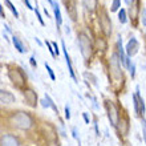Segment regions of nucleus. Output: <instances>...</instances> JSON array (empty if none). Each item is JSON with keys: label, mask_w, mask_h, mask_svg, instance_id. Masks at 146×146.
Masks as SVG:
<instances>
[{"label": "nucleus", "mask_w": 146, "mask_h": 146, "mask_svg": "<svg viewBox=\"0 0 146 146\" xmlns=\"http://www.w3.org/2000/svg\"><path fill=\"white\" fill-rule=\"evenodd\" d=\"M9 122L17 129L28 130L33 125V118H32L31 114H28L27 111H16L9 117Z\"/></svg>", "instance_id": "1"}, {"label": "nucleus", "mask_w": 146, "mask_h": 146, "mask_svg": "<svg viewBox=\"0 0 146 146\" xmlns=\"http://www.w3.org/2000/svg\"><path fill=\"white\" fill-rule=\"evenodd\" d=\"M78 46H80L81 54L84 57L85 61H88L89 58L92 57V44H90V40L85 33H80L78 35Z\"/></svg>", "instance_id": "2"}, {"label": "nucleus", "mask_w": 146, "mask_h": 146, "mask_svg": "<svg viewBox=\"0 0 146 146\" xmlns=\"http://www.w3.org/2000/svg\"><path fill=\"white\" fill-rule=\"evenodd\" d=\"M105 108H106L108 118H109V121H110L111 126L117 127L118 126V122H119V113H118V109H117L115 104L110 100H106L105 101Z\"/></svg>", "instance_id": "3"}, {"label": "nucleus", "mask_w": 146, "mask_h": 146, "mask_svg": "<svg viewBox=\"0 0 146 146\" xmlns=\"http://www.w3.org/2000/svg\"><path fill=\"white\" fill-rule=\"evenodd\" d=\"M109 69H110V74L113 78L118 80L122 78V70H121V61L118 58V54L113 53L110 56V61H109Z\"/></svg>", "instance_id": "4"}, {"label": "nucleus", "mask_w": 146, "mask_h": 146, "mask_svg": "<svg viewBox=\"0 0 146 146\" xmlns=\"http://www.w3.org/2000/svg\"><path fill=\"white\" fill-rule=\"evenodd\" d=\"M8 78L12 81V84L15 85L16 88H24L25 86V82H27V80H25V76H24V73L21 72L20 69H11L9 72H8Z\"/></svg>", "instance_id": "5"}, {"label": "nucleus", "mask_w": 146, "mask_h": 146, "mask_svg": "<svg viewBox=\"0 0 146 146\" xmlns=\"http://www.w3.org/2000/svg\"><path fill=\"white\" fill-rule=\"evenodd\" d=\"M23 94H24V98H25V102L31 108H35L36 104H37V94H36V92H33L32 89H24Z\"/></svg>", "instance_id": "6"}, {"label": "nucleus", "mask_w": 146, "mask_h": 146, "mask_svg": "<svg viewBox=\"0 0 146 146\" xmlns=\"http://www.w3.org/2000/svg\"><path fill=\"white\" fill-rule=\"evenodd\" d=\"M100 24H101V28H102V31L106 36H110L111 33V23L110 20H109L108 15H106V12H102V15L100 16Z\"/></svg>", "instance_id": "7"}, {"label": "nucleus", "mask_w": 146, "mask_h": 146, "mask_svg": "<svg viewBox=\"0 0 146 146\" xmlns=\"http://www.w3.org/2000/svg\"><path fill=\"white\" fill-rule=\"evenodd\" d=\"M138 49H139V44H138V41H137V38L131 37L130 40H129V42H127V45H126V53H127V56H129V57H131V56L137 54Z\"/></svg>", "instance_id": "8"}, {"label": "nucleus", "mask_w": 146, "mask_h": 146, "mask_svg": "<svg viewBox=\"0 0 146 146\" xmlns=\"http://www.w3.org/2000/svg\"><path fill=\"white\" fill-rule=\"evenodd\" d=\"M61 46H62L64 56H65V61H66V65H68V70H69L70 77H72L73 80H74V82H78V81H77V78H76V74H74V70H73L72 61H70V57H69V54H68V50H66V46H65V42H64V40L61 41Z\"/></svg>", "instance_id": "9"}, {"label": "nucleus", "mask_w": 146, "mask_h": 146, "mask_svg": "<svg viewBox=\"0 0 146 146\" xmlns=\"http://www.w3.org/2000/svg\"><path fill=\"white\" fill-rule=\"evenodd\" d=\"M1 146H20V141L15 135L4 134L1 137Z\"/></svg>", "instance_id": "10"}, {"label": "nucleus", "mask_w": 146, "mask_h": 146, "mask_svg": "<svg viewBox=\"0 0 146 146\" xmlns=\"http://www.w3.org/2000/svg\"><path fill=\"white\" fill-rule=\"evenodd\" d=\"M0 101H1L3 104H12V102H15V96H13L11 92L1 89V90H0Z\"/></svg>", "instance_id": "11"}, {"label": "nucleus", "mask_w": 146, "mask_h": 146, "mask_svg": "<svg viewBox=\"0 0 146 146\" xmlns=\"http://www.w3.org/2000/svg\"><path fill=\"white\" fill-rule=\"evenodd\" d=\"M117 49H118V58L119 61H121V64H123V65H126V58L127 56H125V50H123V46H122V40L121 38H118V41H117Z\"/></svg>", "instance_id": "12"}, {"label": "nucleus", "mask_w": 146, "mask_h": 146, "mask_svg": "<svg viewBox=\"0 0 146 146\" xmlns=\"http://www.w3.org/2000/svg\"><path fill=\"white\" fill-rule=\"evenodd\" d=\"M53 11H54V17H56V24H57V27H60L62 24V17H61V12H60V7H58V4L56 0H53Z\"/></svg>", "instance_id": "13"}, {"label": "nucleus", "mask_w": 146, "mask_h": 146, "mask_svg": "<svg viewBox=\"0 0 146 146\" xmlns=\"http://www.w3.org/2000/svg\"><path fill=\"white\" fill-rule=\"evenodd\" d=\"M82 4H84L86 11L93 12L97 7V0H82Z\"/></svg>", "instance_id": "14"}, {"label": "nucleus", "mask_w": 146, "mask_h": 146, "mask_svg": "<svg viewBox=\"0 0 146 146\" xmlns=\"http://www.w3.org/2000/svg\"><path fill=\"white\" fill-rule=\"evenodd\" d=\"M12 42H13L15 48L19 50L20 53H24V52H25V48H24V45L21 44V41H20V40L16 37V36H13V37H12Z\"/></svg>", "instance_id": "15"}, {"label": "nucleus", "mask_w": 146, "mask_h": 146, "mask_svg": "<svg viewBox=\"0 0 146 146\" xmlns=\"http://www.w3.org/2000/svg\"><path fill=\"white\" fill-rule=\"evenodd\" d=\"M135 93L138 94V100H139V115L141 114H145V101H143V98H142V96L139 94V88L137 86V89H135Z\"/></svg>", "instance_id": "16"}, {"label": "nucleus", "mask_w": 146, "mask_h": 146, "mask_svg": "<svg viewBox=\"0 0 146 146\" xmlns=\"http://www.w3.org/2000/svg\"><path fill=\"white\" fill-rule=\"evenodd\" d=\"M131 98H133V105H134V113H137V114L139 115V100H138V94H137V93H134V94L131 96Z\"/></svg>", "instance_id": "17"}, {"label": "nucleus", "mask_w": 146, "mask_h": 146, "mask_svg": "<svg viewBox=\"0 0 146 146\" xmlns=\"http://www.w3.org/2000/svg\"><path fill=\"white\" fill-rule=\"evenodd\" d=\"M118 20H119V23L121 24H125L127 21V19H126V11L125 9H119L118 11Z\"/></svg>", "instance_id": "18"}, {"label": "nucleus", "mask_w": 146, "mask_h": 146, "mask_svg": "<svg viewBox=\"0 0 146 146\" xmlns=\"http://www.w3.org/2000/svg\"><path fill=\"white\" fill-rule=\"evenodd\" d=\"M4 1H5V5H7V7L9 8V9H11L12 13L15 15V17H19V12H17V9L15 8V5H13V4H12L11 1H9V0H4Z\"/></svg>", "instance_id": "19"}, {"label": "nucleus", "mask_w": 146, "mask_h": 146, "mask_svg": "<svg viewBox=\"0 0 146 146\" xmlns=\"http://www.w3.org/2000/svg\"><path fill=\"white\" fill-rule=\"evenodd\" d=\"M121 7V0H113V3H111V8L110 11L111 12H117Z\"/></svg>", "instance_id": "20"}, {"label": "nucleus", "mask_w": 146, "mask_h": 146, "mask_svg": "<svg viewBox=\"0 0 146 146\" xmlns=\"http://www.w3.org/2000/svg\"><path fill=\"white\" fill-rule=\"evenodd\" d=\"M45 100H48V101H49V102H50V108L53 109V110L56 111V114H57V113H58V109H57V106H56V104H54V102H53V100L50 98V96H49V94H46V93H45Z\"/></svg>", "instance_id": "21"}, {"label": "nucleus", "mask_w": 146, "mask_h": 146, "mask_svg": "<svg viewBox=\"0 0 146 146\" xmlns=\"http://www.w3.org/2000/svg\"><path fill=\"white\" fill-rule=\"evenodd\" d=\"M44 66H45V69L48 70V74H49V77H50V80H56V76H54V73H53V70H52V68L49 66V64H44Z\"/></svg>", "instance_id": "22"}, {"label": "nucleus", "mask_w": 146, "mask_h": 146, "mask_svg": "<svg viewBox=\"0 0 146 146\" xmlns=\"http://www.w3.org/2000/svg\"><path fill=\"white\" fill-rule=\"evenodd\" d=\"M45 45H46V48H48V50L50 52V54H52L53 57H56V53H54V49H53V45H52V42L45 41Z\"/></svg>", "instance_id": "23"}, {"label": "nucleus", "mask_w": 146, "mask_h": 146, "mask_svg": "<svg viewBox=\"0 0 146 146\" xmlns=\"http://www.w3.org/2000/svg\"><path fill=\"white\" fill-rule=\"evenodd\" d=\"M141 123H142V137H143V141H145V143H146V119L142 118Z\"/></svg>", "instance_id": "24"}, {"label": "nucleus", "mask_w": 146, "mask_h": 146, "mask_svg": "<svg viewBox=\"0 0 146 146\" xmlns=\"http://www.w3.org/2000/svg\"><path fill=\"white\" fill-rule=\"evenodd\" d=\"M35 13H36V17H37V20L40 21V24H41V25H45V23H44V20H42V17H41V13H40V11H38L37 8L35 9Z\"/></svg>", "instance_id": "25"}, {"label": "nucleus", "mask_w": 146, "mask_h": 146, "mask_svg": "<svg viewBox=\"0 0 146 146\" xmlns=\"http://www.w3.org/2000/svg\"><path fill=\"white\" fill-rule=\"evenodd\" d=\"M40 102H41V106H42V108H50V102L48 100H45V98H44V100H41Z\"/></svg>", "instance_id": "26"}, {"label": "nucleus", "mask_w": 146, "mask_h": 146, "mask_svg": "<svg viewBox=\"0 0 146 146\" xmlns=\"http://www.w3.org/2000/svg\"><path fill=\"white\" fill-rule=\"evenodd\" d=\"M65 118L70 119V108H69V105H65Z\"/></svg>", "instance_id": "27"}, {"label": "nucleus", "mask_w": 146, "mask_h": 146, "mask_svg": "<svg viewBox=\"0 0 146 146\" xmlns=\"http://www.w3.org/2000/svg\"><path fill=\"white\" fill-rule=\"evenodd\" d=\"M72 134H73V138L77 139V141H78V143H80V138H78V135H77V129H76V127H73V129H72Z\"/></svg>", "instance_id": "28"}, {"label": "nucleus", "mask_w": 146, "mask_h": 146, "mask_svg": "<svg viewBox=\"0 0 146 146\" xmlns=\"http://www.w3.org/2000/svg\"><path fill=\"white\" fill-rule=\"evenodd\" d=\"M52 45H53V49H54V53H56V56H58V53H60V50H58V45H57V42H52Z\"/></svg>", "instance_id": "29"}, {"label": "nucleus", "mask_w": 146, "mask_h": 146, "mask_svg": "<svg viewBox=\"0 0 146 146\" xmlns=\"http://www.w3.org/2000/svg\"><path fill=\"white\" fill-rule=\"evenodd\" d=\"M23 3L25 4V7H27L28 9H33V7H32V4L29 3V0H23Z\"/></svg>", "instance_id": "30"}, {"label": "nucleus", "mask_w": 146, "mask_h": 146, "mask_svg": "<svg viewBox=\"0 0 146 146\" xmlns=\"http://www.w3.org/2000/svg\"><path fill=\"white\" fill-rule=\"evenodd\" d=\"M82 117H84V121H85L86 123L90 122V117L88 115V113H82Z\"/></svg>", "instance_id": "31"}, {"label": "nucleus", "mask_w": 146, "mask_h": 146, "mask_svg": "<svg viewBox=\"0 0 146 146\" xmlns=\"http://www.w3.org/2000/svg\"><path fill=\"white\" fill-rule=\"evenodd\" d=\"M29 62H31V65L33 66V68H36V66H37V62H36V60H35V57H33V56L29 58Z\"/></svg>", "instance_id": "32"}, {"label": "nucleus", "mask_w": 146, "mask_h": 146, "mask_svg": "<svg viewBox=\"0 0 146 146\" xmlns=\"http://www.w3.org/2000/svg\"><path fill=\"white\" fill-rule=\"evenodd\" d=\"M141 20H142V24H143V25H146V9H143V12H142V17H141Z\"/></svg>", "instance_id": "33"}, {"label": "nucleus", "mask_w": 146, "mask_h": 146, "mask_svg": "<svg viewBox=\"0 0 146 146\" xmlns=\"http://www.w3.org/2000/svg\"><path fill=\"white\" fill-rule=\"evenodd\" d=\"M0 15H1V17H5V13H4V11H3V5H0Z\"/></svg>", "instance_id": "34"}, {"label": "nucleus", "mask_w": 146, "mask_h": 146, "mask_svg": "<svg viewBox=\"0 0 146 146\" xmlns=\"http://www.w3.org/2000/svg\"><path fill=\"white\" fill-rule=\"evenodd\" d=\"M125 3H126L127 5H131V4L134 3V0H125Z\"/></svg>", "instance_id": "35"}, {"label": "nucleus", "mask_w": 146, "mask_h": 146, "mask_svg": "<svg viewBox=\"0 0 146 146\" xmlns=\"http://www.w3.org/2000/svg\"><path fill=\"white\" fill-rule=\"evenodd\" d=\"M4 28H5V31H7V32H9V33H11V28L8 27V25H5V24H4Z\"/></svg>", "instance_id": "36"}, {"label": "nucleus", "mask_w": 146, "mask_h": 146, "mask_svg": "<svg viewBox=\"0 0 146 146\" xmlns=\"http://www.w3.org/2000/svg\"><path fill=\"white\" fill-rule=\"evenodd\" d=\"M65 32H66V33H70V29H69V27H65Z\"/></svg>", "instance_id": "37"}, {"label": "nucleus", "mask_w": 146, "mask_h": 146, "mask_svg": "<svg viewBox=\"0 0 146 146\" xmlns=\"http://www.w3.org/2000/svg\"><path fill=\"white\" fill-rule=\"evenodd\" d=\"M36 42H37L38 45H41V41H40V40H38V38H37V37H36Z\"/></svg>", "instance_id": "38"}, {"label": "nucleus", "mask_w": 146, "mask_h": 146, "mask_svg": "<svg viewBox=\"0 0 146 146\" xmlns=\"http://www.w3.org/2000/svg\"><path fill=\"white\" fill-rule=\"evenodd\" d=\"M46 1H48L49 4H52V5H53V0H46Z\"/></svg>", "instance_id": "39"}, {"label": "nucleus", "mask_w": 146, "mask_h": 146, "mask_svg": "<svg viewBox=\"0 0 146 146\" xmlns=\"http://www.w3.org/2000/svg\"><path fill=\"white\" fill-rule=\"evenodd\" d=\"M145 35H146V33H145Z\"/></svg>", "instance_id": "40"}]
</instances>
